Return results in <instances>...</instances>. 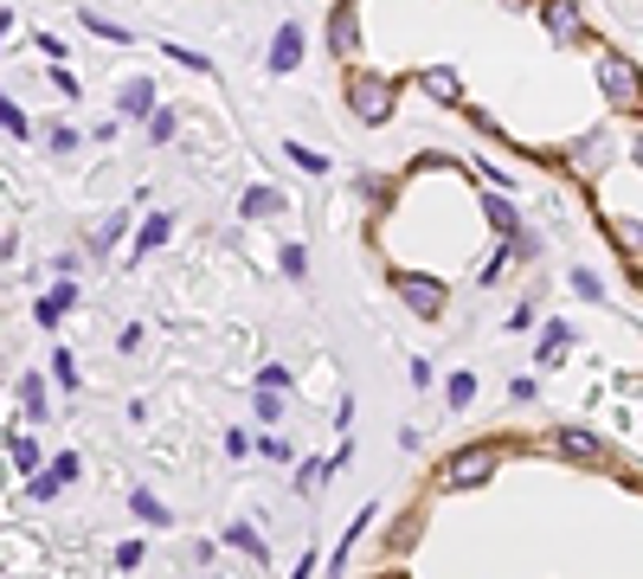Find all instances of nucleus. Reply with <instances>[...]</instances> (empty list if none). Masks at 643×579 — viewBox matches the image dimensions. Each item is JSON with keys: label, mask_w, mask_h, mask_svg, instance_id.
Here are the masks:
<instances>
[{"label": "nucleus", "mask_w": 643, "mask_h": 579, "mask_svg": "<svg viewBox=\"0 0 643 579\" xmlns=\"http://www.w3.org/2000/svg\"><path fill=\"white\" fill-rule=\"evenodd\" d=\"M567 347H572V329L567 322H547V335H540V361H560Z\"/></svg>", "instance_id": "dca6fc26"}, {"label": "nucleus", "mask_w": 643, "mask_h": 579, "mask_svg": "<svg viewBox=\"0 0 643 579\" xmlns=\"http://www.w3.org/2000/svg\"><path fill=\"white\" fill-rule=\"evenodd\" d=\"M13 39V7H0V45Z\"/></svg>", "instance_id": "c9c22d12"}, {"label": "nucleus", "mask_w": 643, "mask_h": 579, "mask_svg": "<svg viewBox=\"0 0 643 579\" xmlns=\"http://www.w3.org/2000/svg\"><path fill=\"white\" fill-rule=\"evenodd\" d=\"M315 573V554H303V560H297V579H309Z\"/></svg>", "instance_id": "e433bc0d"}, {"label": "nucleus", "mask_w": 643, "mask_h": 579, "mask_svg": "<svg viewBox=\"0 0 643 579\" xmlns=\"http://www.w3.org/2000/svg\"><path fill=\"white\" fill-rule=\"evenodd\" d=\"M554 451L567 463H606V438L586 431V425H560V431H554Z\"/></svg>", "instance_id": "423d86ee"}, {"label": "nucleus", "mask_w": 643, "mask_h": 579, "mask_svg": "<svg viewBox=\"0 0 643 579\" xmlns=\"http://www.w3.org/2000/svg\"><path fill=\"white\" fill-rule=\"evenodd\" d=\"M45 476H52V483L65 490V483H72V476H77V451H58V458H52V470H45Z\"/></svg>", "instance_id": "c756f323"}, {"label": "nucleus", "mask_w": 643, "mask_h": 579, "mask_svg": "<svg viewBox=\"0 0 643 579\" xmlns=\"http://www.w3.org/2000/svg\"><path fill=\"white\" fill-rule=\"evenodd\" d=\"M572 290H579V297H586V303H606V283H599V277H592V270H572Z\"/></svg>", "instance_id": "c85d7f7f"}, {"label": "nucleus", "mask_w": 643, "mask_h": 579, "mask_svg": "<svg viewBox=\"0 0 643 579\" xmlns=\"http://www.w3.org/2000/svg\"><path fill=\"white\" fill-rule=\"evenodd\" d=\"M72 303H77V283H72V277H65V283H52V297H39V309H33V315H39V329H58Z\"/></svg>", "instance_id": "f8f14e48"}, {"label": "nucleus", "mask_w": 643, "mask_h": 579, "mask_svg": "<svg viewBox=\"0 0 643 579\" xmlns=\"http://www.w3.org/2000/svg\"><path fill=\"white\" fill-rule=\"evenodd\" d=\"M161 52H168V58H181L187 72H213V58H206V52H193V45H161Z\"/></svg>", "instance_id": "cd10ccee"}, {"label": "nucleus", "mask_w": 643, "mask_h": 579, "mask_svg": "<svg viewBox=\"0 0 643 579\" xmlns=\"http://www.w3.org/2000/svg\"><path fill=\"white\" fill-rule=\"evenodd\" d=\"M540 20H547V39H554V45H579V39H586L572 0H540Z\"/></svg>", "instance_id": "1a4fd4ad"}, {"label": "nucleus", "mask_w": 643, "mask_h": 579, "mask_svg": "<svg viewBox=\"0 0 643 579\" xmlns=\"http://www.w3.org/2000/svg\"><path fill=\"white\" fill-rule=\"evenodd\" d=\"M0 129H7V136H20V142L33 136V122L20 116V104H13V97H0Z\"/></svg>", "instance_id": "4be33fe9"}, {"label": "nucleus", "mask_w": 643, "mask_h": 579, "mask_svg": "<svg viewBox=\"0 0 643 579\" xmlns=\"http://www.w3.org/2000/svg\"><path fill=\"white\" fill-rule=\"evenodd\" d=\"M251 399H258V419H277V412H283V393H265V386H258V393H251Z\"/></svg>", "instance_id": "473e14b6"}, {"label": "nucleus", "mask_w": 643, "mask_h": 579, "mask_svg": "<svg viewBox=\"0 0 643 579\" xmlns=\"http://www.w3.org/2000/svg\"><path fill=\"white\" fill-rule=\"evenodd\" d=\"M142 122H149V142H174V136H181V116L168 110V104H154Z\"/></svg>", "instance_id": "2eb2a0df"}, {"label": "nucleus", "mask_w": 643, "mask_h": 579, "mask_svg": "<svg viewBox=\"0 0 643 579\" xmlns=\"http://www.w3.org/2000/svg\"><path fill=\"white\" fill-rule=\"evenodd\" d=\"M277 265H283V277H303V270H309V251H303V245H283V258H277Z\"/></svg>", "instance_id": "2f4dec72"}, {"label": "nucleus", "mask_w": 643, "mask_h": 579, "mask_svg": "<svg viewBox=\"0 0 643 579\" xmlns=\"http://www.w3.org/2000/svg\"><path fill=\"white\" fill-rule=\"evenodd\" d=\"M393 290L406 297V309L412 315H425V322H438L444 315V303H451V290L438 283V277H412V270H393Z\"/></svg>", "instance_id": "20e7f679"}, {"label": "nucleus", "mask_w": 643, "mask_h": 579, "mask_svg": "<svg viewBox=\"0 0 643 579\" xmlns=\"http://www.w3.org/2000/svg\"><path fill=\"white\" fill-rule=\"evenodd\" d=\"M418 90H425L431 104L457 110V104H463V72H457V65H425V72H418Z\"/></svg>", "instance_id": "6e6552de"}, {"label": "nucleus", "mask_w": 643, "mask_h": 579, "mask_svg": "<svg viewBox=\"0 0 643 579\" xmlns=\"http://www.w3.org/2000/svg\"><path fill=\"white\" fill-rule=\"evenodd\" d=\"M322 476H329V463H322V458L297 463V490H303V496H309V490H322Z\"/></svg>", "instance_id": "393cba45"}, {"label": "nucleus", "mask_w": 643, "mask_h": 579, "mask_svg": "<svg viewBox=\"0 0 643 579\" xmlns=\"http://www.w3.org/2000/svg\"><path fill=\"white\" fill-rule=\"evenodd\" d=\"M599 90H606L624 116H637V65H631L624 52H599Z\"/></svg>", "instance_id": "7ed1b4c3"}, {"label": "nucleus", "mask_w": 643, "mask_h": 579, "mask_svg": "<svg viewBox=\"0 0 643 579\" xmlns=\"http://www.w3.org/2000/svg\"><path fill=\"white\" fill-rule=\"evenodd\" d=\"M495 463H502V444H463V451L444 463V490H476V483H490Z\"/></svg>", "instance_id": "f03ea898"}, {"label": "nucleus", "mask_w": 643, "mask_h": 579, "mask_svg": "<svg viewBox=\"0 0 643 579\" xmlns=\"http://www.w3.org/2000/svg\"><path fill=\"white\" fill-rule=\"evenodd\" d=\"M116 110H122V116H136V122H142V116L154 110V77H129V84L116 90Z\"/></svg>", "instance_id": "9b49d317"}, {"label": "nucleus", "mask_w": 643, "mask_h": 579, "mask_svg": "<svg viewBox=\"0 0 643 579\" xmlns=\"http://www.w3.org/2000/svg\"><path fill=\"white\" fill-rule=\"evenodd\" d=\"M303 26H297V20H283V26H277V39H270V58H265V72L270 77H290L297 72V65H303Z\"/></svg>", "instance_id": "39448f33"}, {"label": "nucleus", "mask_w": 643, "mask_h": 579, "mask_svg": "<svg viewBox=\"0 0 643 579\" xmlns=\"http://www.w3.org/2000/svg\"><path fill=\"white\" fill-rule=\"evenodd\" d=\"M329 52H335L341 65L361 58V20H354V0H341L335 13H329Z\"/></svg>", "instance_id": "0eeeda50"}, {"label": "nucleus", "mask_w": 643, "mask_h": 579, "mask_svg": "<svg viewBox=\"0 0 643 579\" xmlns=\"http://www.w3.org/2000/svg\"><path fill=\"white\" fill-rule=\"evenodd\" d=\"M7 451H13L20 470H39V444H33V438H20V431H13V438H7Z\"/></svg>", "instance_id": "a878e982"}, {"label": "nucleus", "mask_w": 643, "mask_h": 579, "mask_svg": "<svg viewBox=\"0 0 643 579\" xmlns=\"http://www.w3.org/2000/svg\"><path fill=\"white\" fill-rule=\"evenodd\" d=\"M77 20H84V33L110 39V45H129V26H116V20H104V13H77Z\"/></svg>", "instance_id": "a211bd4d"}, {"label": "nucleus", "mask_w": 643, "mask_h": 579, "mask_svg": "<svg viewBox=\"0 0 643 579\" xmlns=\"http://www.w3.org/2000/svg\"><path fill=\"white\" fill-rule=\"evenodd\" d=\"M483 206H490V226H495V232H515V226H522V219H515V206H508L502 193H490Z\"/></svg>", "instance_id": "b1692460"}, {"label": "nucleus", "mask_w": 643, "mask_h": 579, "mask_svg": "<svg viewBox=\"0 0 643 579\" xmlns=\"http://www.w3.org/2000/svg\"><path fill=\"white\" fill-rule=\"evenodd\" d=\"M341 90H347V110L361 116L367 129H386V122H393V110H399V77L374 72V65H354Z\"/></svg>", "instance_id": "f257e3e1"}, {"label": "nucleus", "mask_w": 643, "mask_h": 579, "mask_svg": "<svg viewBox=\"0 0 643 579\" xmlns=\"http://www.w3.org/2000/svg\"><path fill=\"white\" fill-rule=\"evenodd\" d=\"M129 508H136L142 522H154V528H174V508H168V502H154L149 490H136V496H129Z\"/></svg>", "instance_id": "4468645a"}, {"label": "nucleus", "mask_w": 643, "mask_h": 579, "mask_svg": "<svg viewBox=\"0 0 643 579\" xmlns=\"http://www.w3.org/2000/svg\"><path fill=\"white\" fill-rule=\"evenodd\" d=\"M77 142H84V136H77V129H65V122H58V129L45 136V149H52V154H72Z\"/></svg>", "instance_id": "7c9ffc66"}, {"label": "nucleus", "mask_w": 643, "mask_h": 579, "mask_svg": "<svg viewBox=\"0 0 643 579\" xmlns=\"http://www.w3.org/2000/svg\"><path fill=\"white\" fill-rule=\"evenodd\" d=\"M226 540H232V547H238V554H258V560H265V554H270L265 540H258V528H251V522H232V528H226Z\"/></svg>", "instance_id": "f3484780"}, {"label": "nucleus", "mask_w": 643, "mask_h": 579, "mask_svg": "<svg viewBox=\"0 0 643 579\" xmlns=\"http://www.w3.org/2000/svg\"><path fill=\"white\" fill-rule=\"evenodd\" d=\"M20 399H26V412H33V419H45V386H39V374L20 380Z\"/></svg>", "instance_id": "bb28decb"}, {"label": "nucleus", "mask_w": 643, "mask_h": 579, "mask_svg": "<svg viewBox=\"0 0 643 579\" xmlns=\"http://www.w3.org/2000/svg\"><path fill=\"white\" fill-rule=\"evenodd\" d=\"M52 374H58V386H77V361H72V354H65V347L52 354Z\"/></svg>", "instance_id": "72a5a7b5"}, {"label": "nucleus", "mask_w": 643, "mask_h": 579, "mask_svg": "<svg viewBox=\"0 0 643 579\" xmlns=\"http://www.w3.org/2000/svg\"><path fill=\"white\" fill-rule=\"evenodd\" d=\"M444 399H451L457 412H463V406L476 399V374H470V367H463V374H451V386H444Z\"/></svg>", "instance_id": "412c9836"}, {"label": "nucleus", "mask_w": 643, "mask_h": 579, "mask_svg": "<svg viewBox=\"0 0 643 579\" xmlns=\"http://www.w3.org/2000/svg\"><path fill=\"white\" fill-rule=\"evenodd\" d=\"M361 193H367V200L379 206V200H386V181H379V174H361Z\"/></svg>", "instance_id": "f704fd0d"}, {"label": "nucleus", "mask_w": 643, "mask_h": 579, "mask_svg": "<svg viewBox=\"0 0 643 579\" xmlns=\"http://www.w3.org/2000/svg\"><path fill=\"white\" fill-rule=\"evenodd\" d=\"M168 232H174V219H168V213H149V219L136 226V251H154V245H168Z\"/></svg>", "instance_id": "ddd939ff"}, {"label": "nucleus", "mask_w": 643, "mask_h": 579, "mask_svg": "<svg viewBox=\"0 0 643 579\" xmlns=\"http://www.w3.org/2000/svg\"><path fill=\"white\" fill-rule=\"evenodd\" d=\"M122 226H129V213H110V219H104V226L90 232V251H110L116 238H122Z\"/></svg>", "instance_id": "aec40b11"}, {"label": "nucleus", "mask_w": 643, "mask_h": 579, "mask_svg": "<svg viewBox=\"0 0 643 579\" xmlns=\"http://www.w3.org/2000/svg\"><path fill=\"white\" fill-rule=\"evenodd\" d=\"M238 213H245V219H283V213H290V200H283L277 187H245Z\"/></svg>", "instance_id": "9d476101"}, {"label": "nucleus", "mask_w": 643, "mask_h": 579, "mask_svg": "<svg viewBox=\"0 0 643 579\" xmlns=\"http://www.w3.org/2000/svg\"><path fill=\"white\" fill-rule=\"evenodd\" d=\"M258 386H265V393H290V386H297V374H290L283 361H265V367H258Z\"/></svg>", "instance_id": "6ab92c4d"}, {"label": "nucleus", "mask_w": 643, "mask_h": 579, "mask_svg": "<svg viewBox=\"0 0 643 579\" xmlns=\"http://www.w3.org/2000/svg\"><path fill=\"white\" fill-rule=\"evenodd\" d=\"M283 154H290V161H297L303 174H329V154H315V149H309V142H290V149H283Z\"/></svg>", "instance_id": "5701e85b"}]
</instances>
